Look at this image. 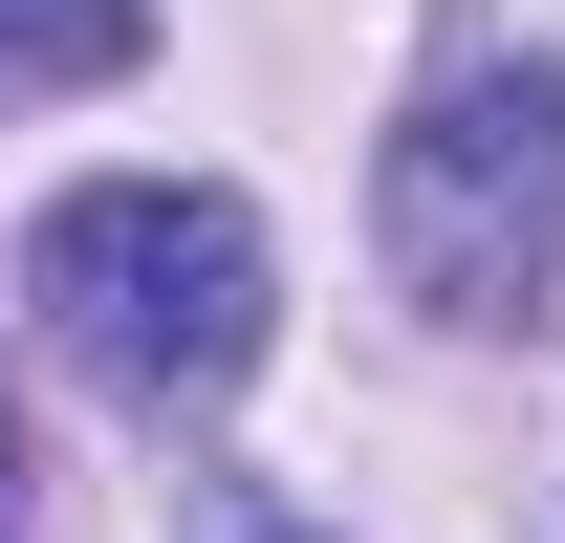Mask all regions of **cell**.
<instances>
[{
  "mask_svg": "<svg viewBox=\"0 0 565 543\" xmlns=\"http://www.w3.org/2000/svg\"><path fill=\"white\" fill-rule=\"evenodd\" d=\"M22 305H44V348L109 413H217L262 370V327H282V262H262V217L217 174H87L22 239Z\"/></svg>",
  "mask_w": 565,
  "mask_h": 543,
  "instance_id": "6da1fadb",
  "label": "cell"
},
{
  "mask_svg": "<svg viewBox=\"0 0 565 543\" xmlns=\"http://www.w3.org/2000/svg\"><path fill=\"white\" fill-rule=\"evenodd\" d=\"M370 239L435 327H544L565 305V87L544 66H435L414 131L370 152Z\"/></svg>",
  "mask_w": 565,
  "mask_h": 543,
  "instance_id": "7a4b0ae2",
  "label": "cell"
},
{
  "mask_svg": "<svg viewBox=\"0 0 565 543\" xmlns=\"http://www.w3.org/2000/svg\"><path fill=\"white\" fill-rule=\"evenodd\" d=\"M152 44V0H0V109H66Z\"/></svg>",
  "mask_w": 565,
  "mask_h": 543,
  "instance_id": "3957f363",
  "label": "cell"
},
{
  "mask_svg": "<svg viewBox=\"0 0 565 543\" xmlns=\"http://www.w3.org/2000/svg\"><path fill=\"white\" fill-rule=\"evenodd\" d=\"M217 543H305V522H282V500H217Z\"/></svg>",
  "mask_w": 565,
  "mask_h": 543,
  "instance_id": "277c9868",
  "label": "cell"
},
{
  "mask_svg": "<svg viewBox=\"0 0 565 543\" xmlns=\"http://www.w3.org/2000/svg\"><path fill=\"white\" fill-rule=\"evenodd\" d=\"M0 543H22V435H0Z\"/></svg>",
  "mask_w": 565,
  "mask_h": 543,
  "instance_id": "5b68a950",
  "label": "cell"
}]
</instances>
